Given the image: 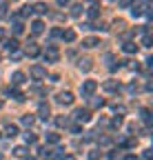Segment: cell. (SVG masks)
Listing matches in <instances>:
<instances>
[{"mask_svg": "<svg viewBox=\"0 0 153 160\" xmlns=\"http://www.w3.org/2000/svg\"><path fill=\"white\" fill-rule=\"evenodd\" d=\"M95 89H98V82H95V80H84L82 87H80V91H82V96H84V98H89Z\"/></svg>", "mask_w": 153, "mask_h": 160, "instance_id": "cell-1", "label": "cell"}, {"mask_svg": "<svg viewBox=\"0 0 153 160\" xmlns=\"http://www.w3.org/2000/svg\"><path fill=\"white\" fill-rule=\"evenodd\" d=\"M144 7H149V0H138L136 5H133V9H131V13L133 16H142V13H149Z\"/></svg>", "mask_w": 153, "mask_h": 160, "instance_id": "cell-2", "label": "cell"}, {"mask_svg": "<svg viewBox=\"0 0 153 160\" xmlns=\"http://www.w3.org/2000/svg\"><path fill=\"white\" fill-rule=\"evenodd\" d=\"M58 58H60V51H58V49H55L53 45L47 47V51H45V60H49V62H58Z\"/></svg>", "mask_w": 153, "mask_h": 160, "instance_id": "cell-3", "label": "cell"}, {"mask_svg": "<svg viewBox=\"0 0 153 160\" xmlns=\"http://www.w3.org/2000/svg\"><path fill=\"white\" fill-rule=\"evenodd\" d=\"M31 76L38 78V80H42V78H47V69L40 67V65H33V67H31Z\"/></svg>", "mask_w": 153, "mask_h": 160, "instance_id": "cell-4", "label": "cell"}, {"mask_svg": "<svg viewBox=\"0 0 153 160\" xmlns=\"http://www.w3.org/2000/svg\"><path fill=\"white\" fill-rule=\"evenodd\" d=\"M42 31H45V22H42V20H33V22H31V33L40 36Z\"/></svg>", "mask_w": 153, "mask_h": 160, "instance_id": "cell-5", "label": "cell"}, {"mask_svg": "<svg viewBox=\"0 0 153 160\" xmlns=\"http://www.w3.org/2000/svg\"><path fill=\"white\" fill-rule=\"evenodd\" d=\"M58 102H60V105H71V102H73V93H71V91H62V93L58 96Z\"/></svg>", "mask_w": 153, "mask_h": 160, "instance_id": "cell-6", "label": "cell"}, {"mask_svg": "<svg viewBox=\"0 0 153 160\" xmlns=\"http://www.w3.org/2000/svg\"><path fill=\"white\" fill-rule=\"evenodd\" d=\"M75 118H78L80 122H89V120H91V111L89 109H78V111H75Z\"/></svg>", "mask_w": 153, "mask_h": 160, "instance_id": "cell-7", "label": "cell"}, {"mask_svg": "<svg viewBox=\"0 0 153 160\" xmlns=\"http://www.w3.org/2000/svg\"><path fill=\"white\" fill-rule=\"evenodd\" d=\"M98 45H100V40H98V38H93V36L82 40V47H87V49H93V47H98Z\"/></svg>", "mask_w": 153, "mask_h": 160, "instance_id": "cell-8", "label": "cell"}, {"mask_svg": "<svg viewBox=\"0 0 153 160\" xmlns=\"http://www.w3.org/2000/svg\"><path fill=\"white\" fill-rule=\"evenodd\" d=\"M11 82H13V85H22V82H25V73H22V71H13V73H11Z\"/></svg>", "mask_w": 153, "mask_h": 160, "instance_id": "cell-9", "label": "cell"}, {"mask_svg": "<svg viewBox=\"0 0 153 160\" xmlns=\"http://www.w3.org/2000/svg\"><path fill=\"white\" fill-rule=\"evenodd\" d=\"M102 87H104V91H118V89H120L118 80H107V82H104Z\"/></svg>", "mask_w": 153, "mask_h": 160, "instance_id": "cell-10", "label": "cell"}, {"mask_svg": "<svg viewBox=\"0 0 153 160\" xmlns=\"http://www.w3.org/2000/svg\"><path fill=\"white\" fill-rule=\"evenodd\" d=\"M38 113H40V118H42V120H47V118H49V113H51V109H49V105H45V102H40V107H38Z\"/></svg>", "mask_w": 153, "mask_h": 160, "instance_id": "cell-11", "label": "cell"}, {"mask_svg": "<svg viewBox=\"0 0 153 160\" xmlns=\"http://www.w3.org/2000/svg\"><path fill=\"white\" fill-rule=\"evenodd\" d=\"M38 53H40V49H38V45H36V42H29V45H27V56L36 58Z\"/></svg>", "mask_w": 153, "mask_h": 160, "instance_id": "cell-12", "label": "cell"}, {"mask_svg": "<svg viewBox=\"0 0 153 160\" xmlns=\"http://www.w3.org/2000/svg\"><path fill=\"white\" fill-rule=\"evenodd\" d=\"M5 49H7V51H16V49H18V40H16V38L5 40Z\"/></svg>", "mask_w": 153, "mask_h": 160, "instance_id": "cell-13", "label": "cell"}, {"mask_svg": "<svg viewBox=\"0 0 153 160\" xmlns=\"http://www.w3.org/2000/svg\"><path fill=\"white\" fill-rule=\"evenodd\" d=\"M122 51H127V53H136V51H138V45H136V42H124V45H122Z\"/></svg>", "mask_w": 153, "mask_h": 160, "instance_id": "cell-14", "label": "cell"}, {"mask_svg": "<svg viewBox=\"0 0 153 160\" xmlns=\"http://www.w3.org/2000/svg\"><path fill=\"white\" fill-rule=\"evenodd\" d=\"M45 138H47L49 145H58V142H60V133H47Z\"/></svg>", "mask_w": 153, "mask_h": 160, "instance_id": "cell-15", "label": "cell"}, {"mask_svg": "<svg viewBox=\"0 0 153 160\" xmlns=\"http://www.w3.org/2000/svg\"><path fill=\"white\" fill-rule=\"evenodd\" d=\"M62 38L67 40V42H73V40H75V31L73 29H67V31H62Z\"/></svg>", "mask_w": 153, "mask_h": 160, "instance_id": "cell-16", "label": "cell"}, {"mask_svg": "<svg viewBox=\"0 0 153 160\" xmlns=\"http://www.w3.org/2000/svg\"><path fill=\"white\" fill-rule=\"evenodd\" d=\"M11 29H13V33H22V29H25V25H22V22H20V20H18V18H16V20H13V25H11Z\"/></svg>", "mask_w": 153, "mask_h": 160, "instance_id": "cell-17", "label": "cell"}, {"mask_svg": "<svg viewBox=\"0 0 153 160\" xmlns=\"http://www.w3.org/2000/svg\"><path fill=\"white\" fill-rule=\"evenodd\" d=\"M31 11H36V13H40V16H42V13H47V5L38 2V5H33V7H31Z\"/></svg>", "mask_w": 153, "mask_h": 160, "instance_id": "cell-18", "label": "cell"}, {"mask_svg": "<svg viewBox=\"0 0 153 160\" xmlns=\"http://www.w3.org/2000/svg\"><path fill=\"white\" fill-rule=\"evenodd\" d=\"M33 122H36V118H33V116H29V113L22 116V125H25V127H31Z\"/></svg>", "mask_w": 153, "mask_h": 160, "instance_id": "cell-19", "label": "cell"}, {"mask_svg": "<svg viewBox=\"0 0 153 160\" xmlns=\"http://www.w3.org/2000/svg\"><path fill=\"white\" fill-rule=\"evenodd\" d=\"M13 156L25 158V156H27V147H16V149H13Z\"/></svg>", "mask_w": 153, "mask_h": 160, "instance_id": "cell-20", "label": "cell"}, {"mask_svg": "<svg viewBox=\"0 0 153 160\" xmlns=\"http://www.w3.org/2000/svg\"><path fill=\"white\" fill-rule=\"evenodd\" d=\"M5 133H7V136H9V138H13V136H18V127H16V125H9V127H7V131H5Z\"/></svg>", "mask_w": 153, "mask_h": 160, "instance_id": "cell-21", "label": "cell"}, {"mask_svg": "<svg viewBox=\"0 0 153 160\" xmlns=\"http://www.w3.org/2000/svg\"><path fill=\"white\" fill-rule=\"evenodd\" d=\"M25 140H27V145H33V142H36V140H38V138H36V133H31V131H27V133H25Z\"/></svg>", "mask_w": 153, "mask_h": 160, "instance_id": "cell-22", "label": "cell"}, {"mask_svg": "<svg viewBox=\"0 0 153 160\" xmlns=\"http://www.w3.org/2000/svg\"><path fill=\"white\" fill-rule=\"evenodd\" d=\"M80 67H82L84 71H89V69H91V60H89V58H84V60H80Z\"/></svg>", "mask_w": 153, "mask_h": 160, "instance_id": "cell-23", "label": "cell"}, {"mask_svg": "<svg viewBox=\"0 0 153 160\" xmlns=\"http://www.w3.org/2000/svg\"><path fill=\"white\" fill-rule=\"evenodd\" d=\"M98 9H100V7H89V16H91V18H98V16H100Z\"/></svg>", "mask_w": 153, "mask_h": 160, "instance_id": "cell-24", "label": "cell"}, {"mask_svg": "<svg viewBox=\"0 0 153 160\" xmlns=\"http://www.w3.org/2000/svg\"><path fill=\"white\" fill-rule=\"evenodd\" d=\"M104 105V100L102 98H95V100H91V107H95V109H98V107H102Z\"/></svg>", "mask_w": 153, "mask_h": 160, "instance_id": "cell-25", "label": "cell"}, {"mask_svg": "<svg viewBox=\"0 0 153 160\" xmlns=\"http://www.w3.org/2000/svg\"><path fill=\"white\" fill-rule=\"evenodd\" d=\"M55 122H58V127H69V118H58Z\"/></svg>", "mask_w": 153, "mask_h": 160, "instance_id": "cell-26", "label": "cell"}, {"mask_svg": "<svg viewBox=\"0 0 153 160\" xmlns=\"http://www.w3.org/2000/svg\"><path fill=\"white\" fill-rule=\"evenodd\" d=\"M7 9H9V5H0V18H7Z\"/></svg>", "mask_w": 153, "mask_h": 160, "instance_id": "cell-27", "label": "cell"}, {"mask_svg": "<svg viewBox=\"0 0 153 160\" xmlns=\"http://www.w3.org/2000/svg\"><path fill=\"white\" fill-rule=\"evenodd\" d=\"M80 11H82L80 5H73V7H71V16H80Z\"/></svg>", "mask_w": 153, "mask_h": 160, "instance_id": "cell-28", "label": "cell"}, {"mask_svg": "<svg viewBox=\"0 0 153 160\" xmlns=\"http://www.w3.org/2000/svg\"><path fill=\"white\" fill-rule=\"evenodd\" d=\"M142 120H144L146 125L151 122V113H149V109H144V111H142Z\"/></svg>", "mask_w": 153, "mask_h": 160, "instance_id": "cell-29", "label": "cell"}, {"mask_svg": "<svg viewBox=\"0 0 153 160\" xmlns=\"http://www.w3.org/2000/svg\"><path fill=\"white\" fill-rule=\"evenodd\" d=\"M142 45H144V47H151V36H149V33H144V38H142Z\"/></svg>", "mask_w": 153, "mask_h": 160, "instance_id": "cell-30", "label": "cell"}, {"mask_svg": "<svg viewBox=\"0 0 153 160\" xmlns=\"http://www.w3.org/2000/svg\"><path fill=\"white\" fill-rule=\"evenodd\" d=\"M111 125H113V127H120V125H122V118H120V116H116V118L111 120Z\"/></svg>", "mask_w": 153, "mask_h": 160, "instance_id": "cell-31", "label": "cell"}, {"mask_svg": "<svg viewBox=\"0 0 153 160\" xmlns=\"http://www.w3.org/2000/svg\"><path fill=\"white\" fill-rule=\"evenodd\" d=\"M58 36H62L60 29H51V38H58Z\"/></svg>", "mask_w": 153, "mask_h": 160, "instance_id": "cell-32", "label": "cell"}, {"mask_svg": "<svg viewBox=\"0 0 153 160\" xmlns=\"http://www.w3.org/2000/svg\"><path fill=\"white\" fill-rule=\"evenodd\" d=\"M60 160H75V158H73L71 153H62V156H60Z\"/></svg>", "mask_w": 153, "mask_h": 160, "instance_id": "cell-33", "label": "cell"}, {"mask_svg": "<svg viewBox=\"0 0 153 160\" xmlns=\"http://www.w3.org/2000/svg\"><path fill=\"white\" fill-rule=\"evenodd\" d=\"M131 5V0H120V7H129Z\"/></svg>", "mask_w": 153, "mask_h": 160, "instance_id": "cell-34", "label": "cell"}, {"mask_svg": "<svg viewBox=\"0 0 153 160\" xmlns=\"http://www.w3.org/2000/svg\"><path fill=\"white\" fill-rule=\"evenodd\" d=\"M124 160H140V158H136V156H127Z\"/></svg>", "mask_w": 153, "mask_h": 160, "instance_id": "cell-35", "label": "cell"}, {"mask_svg": "<svg viewBox=\"0 0 153 160\" xmlns=\"http://www.w3.org/2000/svg\"><path fill=\"white\" fill-rule=\"evenodd\" d=\"M69 2V0H58V5H67Z\"/></svg>", "mask_w": 153, "mask_h": 160, "instance_id": "cell-36", "label": "cell"}, {"mask_svg": "<svg viewBox=\"0 0 153 160\" xmlns=\"http://www.w3.org/2000/svg\"><path fill=\"white\" fill-rule=\"evenodd\" d=\"M2 38H5V31H2V29H0V40H2Z\"/></svg>", "mask_w": 153, "mask_h": 160, "instance_id": "cell-37", "label": "cell"}, {"mask_svg": "<svg viewBox=\"0 0 153 160\" xmlns=\"http://www.w3.org/2000/svg\"><path fill=\"white\" fill-rule=\"evenodd\" d=\"M27 160H36V158H27Z\"/></svg>", "mask_w": 153, "mask_h": 160, "instance_id": "cell-38", "label": "cell"}, {"mask_svg": "<svg viewBox=\"0 0 153 160\" xmlns=\"http://www.w3.org/2000/svg\"><path fill=\"white\" fill-rule=\"evenodd\" d=\"M0 160H2V156H0Z\"/></svg>", "mask_w": 153, "mask_h": 160, "instance_id": "cell-39", "label": "cell"}]
</instances>
